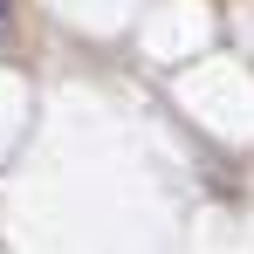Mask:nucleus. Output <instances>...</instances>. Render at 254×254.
<instances>
[{
  "label": "nucleus",
  "mask_w": 254,
  "mask_h": 254,
  "mask_svg": "<svg viewBox=\"0 0 254 254\" xmlns=\"http://www.w3.org/2000/svg\"><path fill=\"white\" fill-rule=\"evenodd\" d=\"M0 35H7V0H0Z\"/></svg>",
  "instance_id": "obj_1"
}]
</instances>
